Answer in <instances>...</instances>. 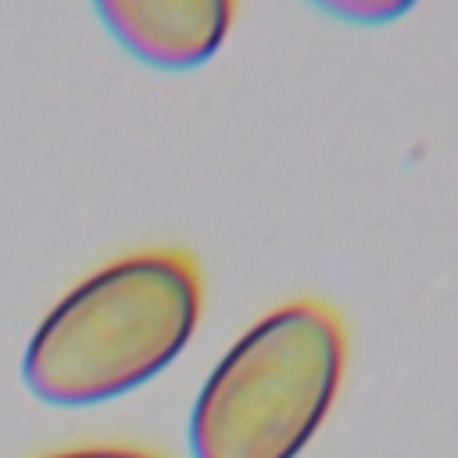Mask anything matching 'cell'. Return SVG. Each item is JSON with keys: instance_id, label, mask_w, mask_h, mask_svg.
<instances>
[{"instance_id": "cell-1", "label": "cell", "mask_w": 458, "mask_h": 458, "mask_svg": "<svg viewBox=\"0 0 458 458\" xmlns=\"http://www.w3.org/2000/svg\"><path fill=\"white\" fill-rule=\"evenodd\" d=\"M204 308L193 254L132 250L79 279L32 329L21 358L29 390L61 408L114 401L165 372Z\"/></svg>"}, {"instance_id": "cell-2", "label": "cell", "mask_w": 458, "mask_h": 458, "mask_svg": "<svg viewBox=\"0 0 458 458\" xmlns=\"http://www.w3.org/2000/svg\"><path fill=\"white\" fill-rule=\"evenodd\" d=\"M347 369V329L326 301L265 311L208 372L190 411L193 458H297Z\"/></svg>"}, {"instance_id": "cell-3", "label": "cell", "mask_w": 458, "mask_h": 458, "mask_svg": "<svg viewBox=\"0 0 458 458\" xmlns=\"http://www.w3.org/2000/svg\"><path fill=\"white\" fill-rule=\"evenodd\" d=\"M97 14L143 64L182 72L222 47L236 7L225 0H100Z\"/></svg>"}, {"instance_id": "cell-4", "label": "cell", "mask_w": 458, "mask_h": 458, "mask_svg": "<svg viewBox=\"0 0 458 458\" xmlns=\"http://www.w3.org/2000/svg\"><path fill=\"white\" fill-rule=\"evenodd\" d=\"M318 7L333 18L358 21V25H379V21H390L411 11L408 0H318Z\"/></svg>"}, {"instance_id": "cell-5", "label": "cell", "mask_w": 458, "mask_h": 458, "mask_svg": "<svg viewBox=\"0 0 458 458\" xmlns=\"http://www.w3.org/2000/svg\"><path fill=\"white\" fill-rule=\"evenodd\" d=\"M39 458H165L161 451L150 447H132V444H93V447H72V451H54Z\"/></svg>"}]
</instances>
